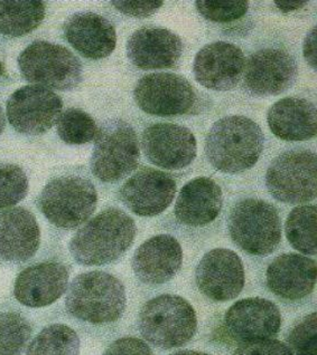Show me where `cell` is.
Here are the masks:
<instances>
[{
	"label": "cell",
	"instance_id": "cell-2",
	"mask_svg": "<svg viewBox=\"0 0 317 355\" xmlns=\"http://www.w3.org/2000/svg\"><path fill=\"white\" fill-rule=\"evenodd\" d=\"M265 146L263 130L243 115L220 119L205 139V155L216 170L240 173L251 169L259 160Z\"/></svg>",
	"mask_w": 317,
	"mask_h": 355
},
{
	"label": "cell",
	"instance_id": "cell-35",
	"mask_svg": "<svg viewBox=\"0 0 317 355\" xmlns=\"http://www.w3.org/2000/svg\"><path fill=\"white\" fill-rule=\"evenodd\" d=\"M104 355H154V352L143 340L126 336L110 344Z\"/></svg>",
	"mask_w": 317,
	"mask_h": 355
},
{
	"label": "cell",
	"instance_id": "cell-23",
	"mask_svg": "<svg viewBox=\"0 0 317 355\" xmlns=\"http://www.w3.org/2000/svg\"><path fill=\"white\" fill-rule=\"evenodd\" d=\"M64 36L88 60L108 58L115 51L117 33L113 23L95 12H76L64 25Z\"/></svg>",
	"mask_w": 317,
	"mask_h": 355
},
{
	"label": "cell",
	"instance_id": "cell-29",
	"mask_svg": "<svg viewBox=\"0 0 317 355\" xmlns=\"http://www.w3.org/2000/svg\"><path fill=\"white\" fill-rule=\"evenodd\" d=\"M56 131L63 142L71 146H81L95 140L98 125L95 119L83 110L71 107L61 113Z\"/></svg>",
	"mask_w": 317,
	"mask_h": 355
},
{
	"label": "cell",
	"instance_id": "cell-33",
	"mask_svg": "<svg viewBox=\"0 0 317 355\" xmlns=\"http://www.w3.org/2000/svg\"><path fill=\"white\" fill-rule=\"evenodd\" d=\"M289 349L294 355H316L317 316L311 313L293 327L288 336Z\"/></svg>",
	"mask_w": 317,
	"mask_h": 355
},
{
	"label": "cell",
	"instance_id": "cell-22",
	"mask_svg": "<svg viewBox=\"0 0 317 355\" xmlns=\"http://www.w3.org/2000/svg\"><path fill=\"white\" fill-rule=\"evenodd\" d=\"M316 261L300 254H284L267 268L266 281L271 293L286 301L311 295L316 284Z\"/></svg>",
	"mask_w": 317,
	"mask_h": 355
},
{
	"label": "cell",
	"instance_id": "cell-11",
	"mask_svg": "<svg viewBox=\"0 0 317 355\" xmlns=\"http://www.w3.org/2000/svg\"><path fill=\"white\" fill-rule=\"evenodd\" d=\"M63 110V101L52 89L26 85L16 89L6 104L10 125L22 135H41L52 129Z\"/></svg>",
	"mask_w": 317,
	"mask_h": 355
},
{
	"label": "cell",
	"instance_id": "cell-20",
	"mask_svg": "<svg viewBox=\"0 0 317 355\" xmlns=\"http://www.w3.org/2000/svg\"><path fill=\"white\" fill-rule=\"evenodd\" d=\"M182 263V247L177 239L170 235H157L139 246L131 265L139 281L161 285L177 274Z\"/></svg>",
	"mask_w": 317,
	"mask_h": 355
},
{
	"label": "cell",
	"instance_id": "cell-31",
	"mask_svg": "<svg viewBox=\"0 0 317 355\" xmlns=\"http://www.w3.org/2000/svg\"><path fill=\"white\" fill-rule=\"evenodd\" d=\"M29 192V178L21 166L0 164V209L21 202Z\"/></svg>",
	"mask_w": 317,
	"mask_h": 355
},
{
	"label": "cell",
	"instance_id": "cell-41",
	"mask_svg": "<svg viewBox=\"0 0 317 355\" xmlns=\"http://www.w3.org/2000/svg\"><path fill=\"white\" fill-rule=\"evenodd\" d=\"M3 76H5V65L0 60V80H3Z\"/></svg>",
	"mask_w": 317,
	"mask_h": 355
},
{
	"label": "cell",
	"instance_id": "cell-4",
	"mask_svg": "<svg viewBox=\"0 0 317 355\" xmlns=\"http://www.w3.org/2000/svg\"><path fill=\"white\" fill-rule=\"evenodd\" d=\"M138 325L143 338L154 347L176 349L195 336L197 318L195 309L185 298L163 294L145 304Z\"/></svg>",
	"mask_w": 317,
	"mask_h": 355
},
{
	"label": "cell",
	"instance_id": "cell-1",
	"mask_svg": "<svg viewBox=\"0 0 317 355\" xmlns=\"http://www.w3.org/2000/svg\"><path fill=\"white\" fill-rule=\"evenodd\" d=\"M136 232L133 218L118 208H108L78 230L70 241V252L84 266L108 265L129 250Z\"/></svg>",
	"mask_w": 317,
	"mask_h": 355
},
{
	"label": "cell",
	"instance_id": "cell-18",
	"mask_svg": "<svg viewBox=\"0 0 317 355\" xmlns=\"http://www.w3.org/2000/svg\"><path fill=\"white\" fill-rule=\"evenodd\" d=\"M183 42L170 29L146 26L136 31L127 43V56L138 69H173L182 56Z\"/></svg>",
	"mask_w": 317,
	"mask_h": 355
},
{
	"label": "cell",
	"instance_id": "cell-39",
	"mask_svg": "<svg viewBox=\"0 0 317 355\" xmlns=\"http://www.w3.org/2000/svg\"><path fill=\"white\" fill-rule=\"evenodd\" d=\"M5 129H6V116L3 113V106L0 104V135H3Z\"/></svg>",
	"mask_w": 317,
	"mask_h": 355
},
{
	"label": "cell",
	"instance_id": "cell-3",
	"mask_svg": "<svg viewBox=\"0 0 317 355\" xmlns=\"http://www.w3.org/2000/svg\"><path fill=\"white\" fill-rule=\"evenodd\" d=\"M127 304L120 279L101 270L83 272L73 279L65 300L71 315L95 325L118 321Z\"/></svg>",
	"mask_w": 317,
	"mask_h": 355
},
{
	"label": "cell",
	"instance_id": "cell-26",
	"mask_svg": "<svg viewBox=\"0 0 317 355\" xmlns=\"http://www.w3.org/2000/svg\"><path fill=\"white\" fill-rule=\"evenodd\" d=\"M47 15V3L41 0L0 1V36H26L38 28Z\"/></svg>",
	"mask_w": 317,
	"mask_h": 355
},
{
	"label": "cell",
	"instance_id": "cell-9",
	"mask_svg": "<svg viewBox=\"0 0 317 355\" xmlns=\"http://www.w3.org/2000/svg\"><path fill=\"white\" fill-rule=\"evenodd\" d=\"M316 168L315 152L288 150L271 162L266 173V186L280 202L306 204L316 198Z\"/></svg>",
	"mask_w": 317,
	"mask_h": 355
},
{
	"label": "cell",
	"instance_id": "cell-15",
	"mask_svg": "<svg viewBox=\"0 0 317 355\" xmlns=\"http://www.w3.org/2000/svg\"><path fill=\"white\" fill-rule=\"evenodd\" d=\"M245 58L243 51L228 42H213L200 49L194 58V78L205 89L227 92L243 78Z\"/></svg>",
	"mask_w": 317,
	"mask_h": 355
},
{
	"label": "cell",
	"instance_id": "cell-24",
	"mask_svg": "<svg viewBox=\"0 0 317 355\" xmlns=\"http://www.w3.org/2000/svg\"><path fill=\"white\" fill-rule=\"evenodd\" d=\"M221 187L208 177L188 181L179 191L174 214L181 224L188 227H203L219 217L222 209Z\"/></svg>",
	"mask_w": 317,
	"mask_h": 355
},
{
	"label": "cell",
	"instance_id": "cell-38",
	"mask_svg": "<svg viewBox=\"0 0 317 355\" xmlns=\"http://www.w3.org/2000/svg\"><path fill=\"white\" fill-rule=\"evenodd\" d=\"M275 5H276L277 8L279 9L280 12H285V14H288V12H295V10H298V9L303 8L305 7L309 1H285V0H282V1H275Z\"/></svg>",
	"mask_w": 317,
	"mask_h": 355
},
{
	"label": "cell",
	"instance_id": "cell-12",
	"mask_svg": "<svg viewBox=\"0 0 317 355\" xmlns=\"http://www.w3.org/2000/svg\"><path fill=\"white\" fill-rule=\"evenodd\" d=\"M142 148L150 164L166 170H181L196 158L197 144L188 128L159 122L143 132Z\"/></svg>",
	"mask_w": 317,
	"mask_h": 355
},
{
	"label": "cell",
	"instance_id": "cell-16",
	"mask_svg": "<svg viewBox=\"0 0 317 355\" xmlns=\"http://www.w3.org/2000/svg\"><path fill=\"white\" fill-rule=\"evenodd\" d=\"M176 189L172 175L153 168H143L122 184L120 199L135 215L155 217L172 205Z\"/></svg>",
	"mask_w": 317,
	"mask_h": 355
},
{
	"label": "cell",
	"instance_id": "cell-40",
	"mask_svg": "<svg viewBox=\"0 0 317 355\" xmlns=\"http://www.w3.org/2000/svg\"><path fill=\"white\" fill-rule=\"evenodd\" d=\"M170 355H211L208 353L199 352V351H190V349H185V351H179V352L173 353Z\"/></svg>",
	"mask_w": 317,
	"mask_h": 355
},
{
	"label": "cell",
	"instance_id": "cell-5",
	"mask_svg": "<svg viewBox=\"0 0 317 355\" xmlns=\"http://www.w3.org/2000/svg\"><path fill=\"white\" fill-rule=\"evenodd\" d=\"M231 239L251 256L266 257L282 241V220L276 207L256 198L238 201L228 221Z\"/></svg>",
	"mask_w": 317,
	"mask_h": 355
},
{
	"label": "cell",
	"instance_id": "cell-36",
	"mask_svg": "<svg viewBox=\"0 0 317 355\" xmlns=\"http://www.w3.org/2000/svg\"><path fill=\"white\" fill-rule=\"evenodd\" d=\"M111 3L122 14L139 18L152 16L164 5L163 1H111Z\"/></svg>",
	"mask_w": 317,
	"mask_h": 355
},
{
	"label": "cell",
	"instance_id": "cell-7",
	"mask_svg": "<svg viewBox=\"0 0 317 355\" xmlns=\"http://www.w3.org/2000/svg\"><path fill=\"white\" fill-rule=\"evenodd\" d=\"M95 140L90 166L95 177L102 182H118L138 166V135L126 121H106L99 128Z\"/></svg>",
	"mask_w": 317,
	"mask_h": 355
},
{
	"label": "cell",
	"instance_id": "cell-10",
	"mask_svg": "<svg viewBox=\"0 0 317 355\" xmlns=\"http://www.w3.org/2000/svg\"><path fill=\"white\" fill-rule=\"evenodd\" d=\"M133 98L143 112L170 118L190 112L196 103V93L181 75L153 73L145 75L136 84Z\"/></svg>",
	"mask_w": 317,
	"mask_h": 355
},
{
	"label": "cell",
	"instance_id": "cell-34",
	"mask_svg": "<svg viewBox=\"0 0 317 355\" xmlns=\"http://www.w3.org/2000/svg\"><path fill=\"white\" fill-rule=\"evenodd\" d=\"M232 355H294L283 342L267 338L260 341L240 343Z\"/></svg>",
	"mask_w": 317,
	"mask_h": 355
},
{
	"label": "cell",
	"instance_id": "cell-37",
	"mask_svg": "<svg viewBox=\"0 0 317 355\" xmlns=\"http://www.w3.org/2000/svg\"><path fill=\"white\" fill-rule=\"evenodd\" d=\"M303 55L311 69H316V27L306 35L303 44Z\"/></svg>",
	"mask_w": 317,
	"mask_h": 355
},
{
	"label": "cell",
	"instance_id": "cell-27",
	"mask_svg": "<svg viewBox=\"0 0 317 355\" xmlns=\"http://www.w3.org/2000/svg\"><path fill=\"white\" fill-rule=\"evenodd\" d=\"M316 206L304 205L291 210L285 224L286 237L294 250L316 255Z\"/></svg>",
	"mask_w": 317,
	"mask_h": 355
},
{
	"label": "cell",
	"instance_id": "cell-8",
	"mask_svg": "<svg viewBox=\"0 0 317 355\" xmlns=\"http://www.w3.org/2000/svg\"><path fill=\"white\" fill-rule=\"evenodd\" d=\"M98 193L91 181L76 175L55 178L45 186L38 207L47 220L61 230H75L93 215Z\"/></svg>",
	"mask_w": 317,
	"mask_h": 355
},
{
	"label": "cell",
	"instance_id": "cell-19",
	"mask_svg": "<svg viewBox=\"0 0 317 355\" xmlns=\"http://www.w3.org/2000/svg\"><path fill=\"white\" fill-rule=\"evenodd\" d=\"M69 276L67 266L58 261H44L27 267L16 278L15 298L24 306H49L67 292Z\"/></svg>",
	"mask_w": 317,
	"mask_h": 355
},
{
	"label": "cell",
	"instance_id": "cell-14",
	"mask_svg": "<svg viewBox=\"0 0 317 355\" xmlns=\"http://www.w3.org/2000/svg\"><path fill=\"white\" fill-rule=\"evenodd\" d=\"M195 282L199 290L212 301H231L238 297L245 287L243 261L234 250H210L196 267Z\"/></svg>",
	"mask_w": 317,
	"mask_h": 355
},
{
	"label": "cell",
	"instance_id": "cell-17",
	"mask_svg": "<svg viewBox=\"0 0 317 355\" xmlns=\"http://www.w3.org/2000/svg\"><path fill=\"white\" fill-rule=\"evenodd\" d=\"M282 322L276 304L261 297L236 302L225 316V329L240 343L274 338L280 331Z\"/></svg>",
	"mask_w": 317,
	"mask_h": 355
},
{
	"label": "cell",
	"instance_id": "cell-28",
	"mask_svg": "<svg viewBox=\"0 0 317 355\" xmlns=\"http://www.w3.org/2000/svg\"><path fill=\"white\" fill-rule=\"evenodd\" d=\"M80 338L74 329L64 324L44 327L31 342L26 355H79Z\"/></svg>",
	"mask_w": 317,
	"mask_h": 355
},
{
	"label": "cell",
	"instance_id": "cell-13",
	"mask_svg": "<svg viewBox=\"0 0 317 355\" xmlns=\"http://www.w3.org/2000/svg\"><path fill=\"white\" fill-rule=\"evenodd\" d=\"M243 83L256 96H274L293 86L298 74L296 60L284 49H263L252 53L245 63Z\"/></svg>",
	"mask_w": 317,
	"mask_h": 355
},
{
	"label": "cell",
	"instance_id": "cell-6",
	"mask_svg": "<svg viewBox=\"0 0 317 355\" xmlns=\"http://www.w3.org/2000/svg\"><path fill=\"white\" fill-rule=\"evenodd\" d=\"M24 80L32 85L71 91L81 83V62L67 47L47 40H35L17 60Z\"/></svg>",
	"mask_w": 317,
	"mask_h": 355
},
{
	"label": "cell",
	"instance_id": "cell-30",
	"mask_svg": "<svg viewBox=\"0 0 317 355\" xmlns=\"http://www.w3.org/2000/svg\"><path fill=\"white\" fill-rule=\"evenodd\" d=\"M31 336V324L21 314L0 313V355H22Z\"/></svg>",
	"mask_w": 317,
	"mask_h": 355
},
{
	"label": "cell",
	"instance_id": "cell-25",
	"mask_svg": "<svg viewBox=\"0 0 317 355\" xmlns=\"http://www.w3.org/2000/svg\"><path fill=\"white\" fill-rule=\"evenodd\" d=\"M267 122L270 131L280 140H311L317 132L316 106L303 98H282L269 109Z\"/></svg>",
	"mask_w": 317,
	"mask_h": 355
},
{
	"label": "cell",
	"instance_id": "cell-21",
	"mask_svg": "<svg viewBox=\"0 0 317 355\" xmlns=\"http://www.w3.org/2000/svg\"><path fill=\"white\" fill-rule=\"evenodd\" d=\"M41 245V230L33 212L16 207L0 212V258L24 263L34 257Z\"/></svg>",
	"mask_w": 317,
	"mask_h": 355
},
{
	"label": "cell",
	"instance_id": "cell-32",
	"mask_svg": "<svg viewBox=\"0 0 317 355\" xmlns=\"http://www.w3.org/2000/svg\"><path fill=\"white\" fill-rule=\"evenodd\" d=\"M196 9L212 23L227 24L239 20L248 12L249 1H195Z\"/></svg>",
	"mask_w": 317,
	"mask_h": 355
}]
</instances>
